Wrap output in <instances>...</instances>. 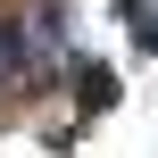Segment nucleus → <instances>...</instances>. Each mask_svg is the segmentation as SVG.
Segmentation results:
<instances>
[{"label":"nucleus","instance_id":"nucleus-1","mask_svg":"<svg viewBox=\"0 0 158 158\" xmlns=\"http://www.w3.org/2000/svg\"><path fill=\"white\" fill-rule=\"evenodd\" d=\"M33 67H42L33 25H25V17H0V83H17V75H33Z\"/></svg>","mask_w":158,"mask_h":158}]
</instances>
